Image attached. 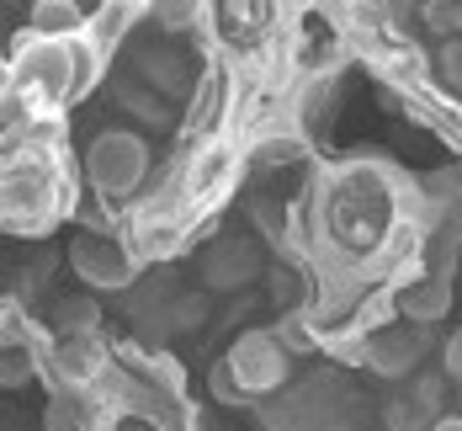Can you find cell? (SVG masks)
<instances>
[{"label": "cell", "mask_w": 462, "mask_h": 431, "mask_svg": "<svg viewBox=\"0 0 462 431\" xmlns=\"http://www.w3.org/2000/svg\"><path fill=\"white\" fill-rule=\"evenodd\" d=\"M11 91V59H5V53H0V96Z\"/></svg>", "instance_id": "27"}, {"label": "cell", "mask_w": 462, "mask_h": 431, "mask_svg": "<svg viewBox=\"0 0 462 431\" xmlns=\"http://www.w3.org/2000/svg\"><path fill=\"white\" fill-rule=\"evenodd\" d=\"M404 394L415 399L420 410L430 416V426H436V421H441V399H447V373H420V379L410 383Z\"/></svg>", "instance_id": "18"}, {"label": "cell", "mask_w": 462, "mask_h": 431, "mask_svg": "<svg viewBox=\"0 0 462 431\" xmlns=\"http://www.w3.org/2000/svg\"><path fill=\"white\" fill-rule=\"evenodd\" d=\"M38 368H43V351H38L32 341H0V389L32 383Z\"/></svg>", "instance_id": "14"}, {"label": "cell", "mask_w": 462, "mask_h": 431, "mask_svg": "<svg viewBox=\"0 0 462 431\" xmlns=\"http://www.w3.org/2000/svg\"><path fill=\"white\" fill-rule=\"evenodd\" d=\"M441 373L447 379H462V331L447 335V346H441Z\"/></svg>", "instance_id": "26"}, {"label": "cell", "mask_w": 462, "mask_h": 431, "mask_svg": "<svg viewBox=\"0 0 462 431\" xmlns=\"http://www.w3.org/2000/svg\"><path fill=\"white\" fill-rule=\"evenodd\" d=\"M277 341L287 346V357L314 351V346H319V325H314V314H309V309H287V314L277 320Z\"/></svg>", "instance_id": "17"}, {"label": "cell", "mask_w": 462, "mask_h": 431, "mask_svg": "<svg viewBox=\"0 0 462 431\" xmlns=\"http://www.w3.org/2000/svg\"><path fill=\"white\" fill-rule=\"evenodd\" d=\"M425 421H430V416L420 410L410 394H393V399H388V410H383V426H388V431H420Z\"/></svg>", "instance_id": "20"}, {"label": "cell", "mask_w": 462, "mask_h": 431, "mask_svg": "<svg viewBox=\"0 0 462 431\" xmlns=\"http://www.w3.org/2000/svg\"><path fill=\"white\" fill-rule=\"evenodd\" d=\"M261 272V250L250 235H218L208 250H202V283L213 293H234Z\"/></svg>", "instance_id": "8"}, {"label": "cell", "mask_w": 462, "mask_h": 431, "mask_svg": "<svg viewBox=\"0 0 462 431\" xmlns=\"http://www.w3.org/2000/svg\"><path fill=\"white\" fill-rule=\"evenodd\" d=\"M86 22H91V11H80L75 0H38L32 5V33L38 38H53V43L86 38Z\"/></svg>", "instance_id": "11"}, {"label": "cell", "mask_w": 462, "mask_h": 431, "mask_svg": "<svg viewBox=\"0 0 462 431\" xmlns=\"http://www.w3.org/2000/svg\"><path fill=\"white\" fill-rule=\"evenodd\" d=\"M69 267L86 287H101V293H117V287L139 283V256L134 245L117 235H75L69 245Z\"/></svg>", "instance_id": "5"}, {"label": "cell", "mask_w": 462, "mask_h": 431, "mask_svg": "<svg viewBox=\"0 0 462 431\" xmlns=\"http://www.w3.org/2000/svg\"><path fill=\"white\" fill-rule=\"evenodd\" d=\"M208 389H213V399H218V405H250V394L239 389V379L229 373V362H218V368L208 373Z\"/></svg>", "instance_id": "23"}, {"label": "cell", "mask_w": 462, "mask_h": 431, "mask_svg": "<svg viewBox=\"0 0 462 431\" xmlns=\"http://www.w3.org/2000/svg\"><path fill=\"white\" fill-rule=\"evenodd\" d=\"M202 314H208V298H202V293H181V298L171 304V331H197Z\"/></svg>", "instance_id": "22"}, {"label": "cell", "mask_w": 462, "mask_h": 431, "mask_svg": "<svg viewBox=\"0 0 462 431\" xmlns=\"http://www.w3.org/2000/svg\"><path fill=\"white\" fill-rule=\"evenodd\" d=\"M229 373L239 379V389L250 394V399H272L287 389V368H292V357H287V346L277 341V331H245L239 341L229 346Z\"/></svg>", "instance_id": "4"}, {"label": "cell", "mask_w": 462, "mask_h": 431, "mask_svg": "<svg viewBox=\"0 0 462 431\" xmlns=\"http://www.w3.org/2000/svg\"><path fill=\"white\" fill-rule=\"evenodd\" d=\"M86 182L106 202H123V197L143 192V182H149V144L139 134H128V128L96 134L91 149H86Z\"/></svg>", "instance_id": "2"}, {"label": "cell", "mask_w": 462, "mask_h": 431, "mask_svg": "<svg viewBox=\"0 0 462 431\" xmlns=\"http://www.w3.org/2000/svg\"><path fill=\"white\" fill-rule=\"evenodd\" d=\"M425 346H430V335L425 325H383V331L367 335V362L377 379H410L420 368V357H425Z\"/></svg>", "instance_id": "7"}, {"label": "cell", "mask_w": 462, "mask_h": 431, "mask_svg": "<svg viewBox=\"0 0 462 431\" xmlns=\"http://www.w3.org/2000/svg\"><path fill=\"white\" fill-rule=\"evenodd\" d=\"M139 16H143V5H134V0H123V5L112 0V5H101V11H91V22H86V43L106 59L112 48L134 33V22H139Z\"/></svg>", "instance_id": "12"}, {"label": "cell", "mask_w": 462, "mask_h": 431, "mask_svg": "<svg viewBox=\"0 0 462 431\" xmlns=\"http://www.w3.org/2000/svg\"><path fill=\"white\" fill-rule=\"evenodd\" d=\"M117 96H123V107H128V112H139V117H149V123H160V117H165V107H160V91H149V86H139V80L117 86Z\"/></svg>", "instance_id": "21"}, {"label": "cell", "mask_w": 462, "mask_h": 431, "mask_svg": "<svg viewBox=\"0 0 462 431\" xmlns=\"http://www.w3.org/2000/svg\"><path fill=\"white\" fill-rule=\"evenodd\" d=\"M250 224L272 239L277 250H292V208H282L272 197H255V202H250Z\"/></svg>", "instance_id": "15"}, {"label": "cell", "mask_w": 462, "mask_h": 431, "mask_svg": "<svg viewBox=\"0 0 462 431\" xmlns=\"http://www.w3.org/2000/svg\"><path fill=\"white\" fill-rule=\"evenodd\" d=\"M139 75H143V86L160 91V96L186 91V86H191V75H186V64H181L176 48H143L139 53Z\"/></svg>", "instance_id": "13"}, {"label": "cell", "mask_w": 462, "mask_h": 431, "mask_svg": "<svg viewBox=\"0 0 462 431\" xmlns=\"http://www.w3.org/2000/svg\"><path fill=\"white\" fill-rule=\"evenodd\" d=\"M101 325V309H96V298H59L53 304V331L59 335H91Z\"/></svg>", "instance_id": "16"}, {"label": "cell", "mask_w": 462, "mask_h": 431, "mask_svg": "<svg viewBox=\"0 0 462 431\" xmlns=\"http://www.w3.org/2000/svg\"><path fill=\"white\" fill-rule=\"evenodd\" d=\"M43 368L53 373V389H101L106 383V373L117 368L112 362V351L101 346V335H59L53 346L43 351Z\"/></svg>", "instance_id": "6"}, {"label": "cell", "mask_w": 462, "mask_h": 431, "mask_svg": "<svg viewBox=\"0 0 462 431\" xmlns=\"http://www.w3.org/2000/svg\"><path fill=\"white\" fill-rule=\"evenodd\" d=\"M239 165H245V149H239L234 139L191 144V155H186L181 171H176V192H181V202L202 219L213 202H224V192L234 187Z\"/></svg>", "instance_id": "3"}, {"label": "cell", "mask_w": 462, "mask_h": 431, "mask_svg": "<svg viewBox=\"0 0 462 431\" xmlns=\"http://www.w3.org/2000/svg\"><path fill=\"white\" fill-rule=\"evenodd\" d=\"M101 53H96L86 38L75 43H53V38H38L27 33L22 48L11 53V96L32 112V123H53V112L75 96H86L101 75Z\"/></svg>", "instance_id": "1"}, {"label": "cell", "mask_w": 462, "mask_h": 431, "mask_svg": "<svg viewBox=\"0 0 462 431\" xmlns=\"http://www.w3.org/2000/svg\"><path fill=\"white\" fill-rule=\"evenodd\" d=\"M430 431H462V416H441V421H436Z\"/></svg>", "instance_id": "28"}, {"label": "cell", "mask_w": 462, "mask_h": 431, "mask_svg": "<svg viewBox=\"0 0 462 431\" xmlns=\"http://www.w3.org/2000/svg\"><path fill=\"white\" fill-rule=\"evenodd\" d=\"M420 22L430 33H447V43H452V38H462V0H430L420 11Z\"/></svg>", "instance_id": "19"}, {"label": "cell", "mask_w": 462, "mask_h": 431, "mask_svg": "<svg viewBox=\"0 0 462 431\" xmlns=\"http://www.w3.org/2000/svg\"><path fill=\"white\" fill-rule=\"evenodd\" d=\"M101 421V399L96 389H53L43 405V431H96Z\"/></svg>", "instance_id": "10"}, {"label": "cell", "mask_w": 462, "mask_h": 431, "mask_svg": "<svg viewBox=\"0 0 462 431\" xmlns=\"http://www.w3.org/2000/svg\"><path fill=\"white\" fill-rule=\"evenodd\" d=\"M436 70H441V80H447L452 91H462V38L441 43V53H436Z\"/></svg>", "instance_id": "25"}, {"label": "cell", "mask_w": 462, "mask_h": 431, "mask_svg": "<svg viewBox=\"0 0 462 431\" xmlns=\"http://www.w3.org/2000/svg\"><path fill=\"white\" fill-rule=\"evenodd\" d=\"M393 309L410 320V325H436L447 309H452V277H430V272H420L410 283L393 287Z\"/></svg>", "instance_id": "9"}, {"label": "cell", "mask_w": 462, "mask_h": 431, "mask_svg": "<svg viewBox=\"0 0 462 431\" xmlns=\"http://www.w3.org/2000/svg\"><path fill=\"white\" fill-rule=\"evenodd\" d=\"M48 277H53V261H27L22 267V277H16V298H32V293H43L48 287Z\"/></svg>", "instance_id": "24"}]
</instances>
